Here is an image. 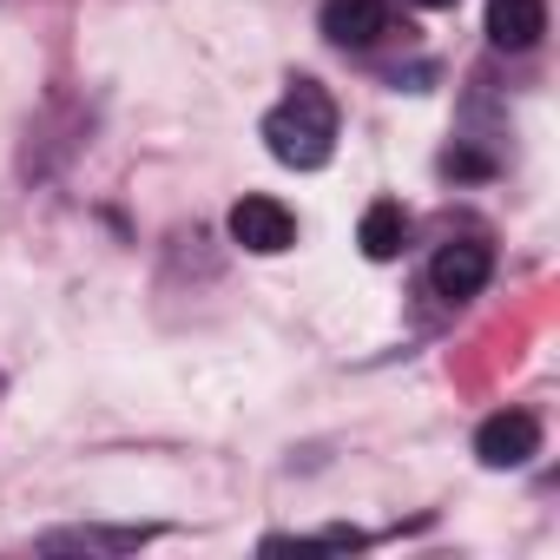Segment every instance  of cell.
<instances>
[{"instance_id":"obj_1","label":"cell","mask_w":560,"mask_h":560,"mask_svg":"<svg viewBox=\"0 0 560 560\" xmlns=\"http://www.w3.org/2000/svg\"><path fill=\"white\" fill-rule=\"evenodd\" d=\"M264 145H270L277 165H291V172L330 165V152H337V100L317 80H298L284 100L264 113Z\"/></svg>"},{"instance_id":"obj_2","label":"cell","mask_w":560,"mask_h":560,"mask_svg":"<svg viewBox=\"0 0 560 560\" xmlns=\"http://www.w3.org/2000/svg\"><path fill=\"white\" fill-rule=\"evenodd\" d=\"M231 237H237L250 257H277V250H291V244H298V211H291L284 198L250 191V198L231 205Z\"/></svg>"},{"instance_id":"obj_3","label":"cell","mask_w":560,"mask_h":560,"mask_svg":"<svg viewBox=\"0 0 560 560\" xmlns=\"http://www.w3.org/2000/svg\"><path fill=\"white\" fill-rule=\"evenodd\" d=\"M488 270H494V250H488L481 237H448V244L429 257V284H435V298L468 304V298H481Z\"/></svg>"},{"instance_id":"obj_4","label":"cell","mask_w":560,"mask_h":560,"mask_svg":"<svg viewBox=\"0 0 560 560\" xmlns=\"http://www.w3.org/2000/svg\"><path fill=\"white\" fill-rule=\"evenodd\" d=\"M475 455H481V468H521L540 455V422L527 409H501L475 429Z\"/></svg>"},{"instance_id":"obj_5","label":"cell","mask_w":560,"mask_h":560,"mask_svg":"<svg viewBox=\"0 0 560 560\" xmlns=\"http://www.w3.org/2000/svg\"><path fill=\"white\" fill-rule=\"evenodd\" d=\"M389 34V0H324V40L330 47H376Z\"/></svg>"},{"instance_id":"obj_6","label":"cell","mask_w":560,"mask_h":560,"mask_svg":"<svg viewBox=\"0 0 560 560\" xmlns=\"http://www.w3.org/2000/svg\"><path fill=\"white\" fill-rule=\"evenodd\" d=\"M547 34V0H488V40L501 54H527Z\"/></svg>"},{"instance_id":"obj_7","label":"cell","mask_w":560,"mask_h":560,"mask_svg":"<svg viewBox=\"0 0 560 560\" xmlns=\"http://www.w3.org/2000/svg\"><path fill=\"white\" fill-rule=\"evenodd\" d=\"M357 244H363V257H370V264H389V257H402V244H409V211H402L396 198H376V205L363 211V231H357Z\"/></svg>"},{"instance_id":"obj_8","label":"cell","mask_w":560,"mask_h":560,"mask_svg":"<svg viewBox=\"0 0 560 560\" xmlns=\"http://www.w3.org/2000/svg\"><path fill=\"white\" fill-rule=\"evenodd\" d=\"M159 527H60V534H47L40 547L47 553H132V547H145Z\"/></svg>"},{"instance_id":"obj_9","label":"cell","mask_w":560,"mask_h":560,"mask_svg":"<svg viewBox=\"0 0 560 560\" xmlns=\"http://www.w3.org/2000/svg\"><path fill=\"white\" fill-rule=\"evenodd\" d=\"M416 8H455V0H416Z\"/></svg>"}]
</instances>
